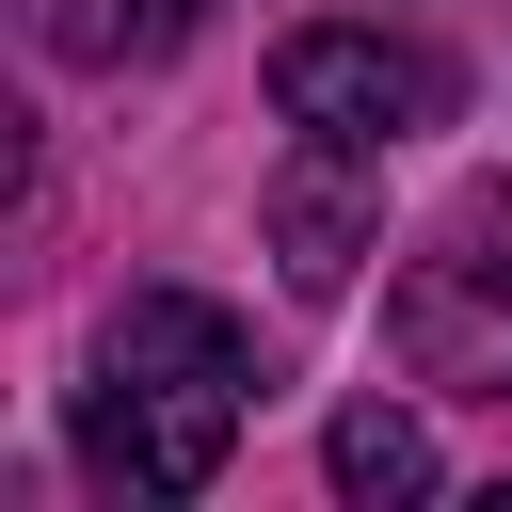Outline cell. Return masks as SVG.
I'll return each mask as SVG.
<instances>
[{
    "label": "cell",
    "instance_id": "cell-1",
    "mask_svg": "<svg viewBox=\"0 0 512 512\" xmlns=\"http://www.w3.org/2000/svg\"><path fill=\"white\" fill-rule=\"evenodd\" d=\"M240 400H256V336L192 288H128L80 384V464L112 496H208L240 448Z\"/></svg>",
    "mask_w": 512,
    "mask_h": 512
},
{
    "label": "cell",
    "instance_id": "cell-2",
    "mask_svg": "<svg viewBox=\"0 0 512 512\" xmlns=\"http://www.w3.org/2000/svg\"><path fill=\"white\" fill-rule=\"evenodd\" d=\"M384 336H400L416 384L512 400V176L448 192V224H432V240L400 256V288H384Z\"/></svg>",
    "mask_w": 512,
    "mask_h": 512
},
{
    "label": "cell",
    "instance_id": "cell-3",
    "mask_svg": "<svg viewBox=\"0 0 512 512\" xmlns=\"http://www.w3.org/2000/svg\"><path fill=\"white\" fill-rule=\"evenodd\" d=\"M448 96H464V80H448L432 48H400V32H288V48H272V112L320 128V144H368V160L416 144V128H448Z\"/></svg>",
    "mask_w": 512,
    "mask_h": 512
},
{
    "label": "cell",
    "instance_id": "cell-4",
    "mask_svg": "<svg viewBox=\"0 0 512 512\" xmlns=\"http://www.w3.org/2000/svg\"><path fill=\"white\" fill-rule=\"evenodd\" d=\"M272 256H288V288H304V304H336V288L384 256V192H368V144H320V128H304V160L272 176Z\"/></svg>",
    "mask_w": 512,
    "mask_h": 512
},
{
    "label": "cell",
    "instance_id": "cell-5",
    "mask_svg": "<svg viewBox=\"0 0 512 512\" xmlns=\"http://www.w3.org/2000/svg\"><path fill=\"white\" fill-rule=\"evenodd\" d=\"M320 480H336L352 512H416L448 464H432V416H416V400H336V432H320Z\"/></svg>",
    "mask_w": 512,
    "mask_h": 512
},
{
    "label": "cell",
    "instance_id": "cell-6",
    "mask_svg": "<svg viewBox=\"0 0 512 512\" xmlns=\"http://www.w3.org/2000/svg\"><path fill=\"white\" fill-rule=\"evenodd\" d=\"M32 32H48V64H160L208 32V0H48Z\"/></svg>",
    "mask_w": 512,
    "mask_h": 512
}]
</instances>
